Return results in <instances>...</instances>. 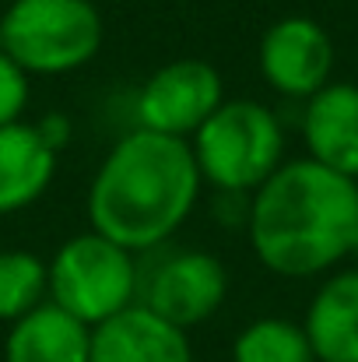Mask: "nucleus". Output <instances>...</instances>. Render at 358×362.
I'll list each match as a JSON object with an SVG mask.
<instances>
[{
    "label": "nucleus",
    "mask_w": 358,
    "mask_h": 362,
    "mask_svg": "<svg viewBox=\"0 0 358 362\" xmlns=\"http://www.w3.org/2000/svg\"><path fill=\"white\" fill-rule=\"evenodd\" d=\"M201 169L190 141L133 127L106 151L88 187V222L130 253L169 243L193 215Z\"/></svg>",
    "instance_id": "nucleus-1"
},
{
    "label": "nucleus",
    "mask_w": 358,
    "mask_h": 362,
    "mask_svg": "<svg viewBox=\"0 0 358 362\" xmlns=\"http://www.w3.org/2000/svg\"><path fill=\"white\" fill-rule=\"evenodd\" d=\"M358 180L313 158L285 162L253 197L246 236L256 260L281 278H313L352 257Z\"/></svg>",
    "instance_id": "nucleus-2"
},
{
    "label": "nucleus",
    "mask_w": 358,
    "mask_h": 362,
    "mask_svg": "<svg viewBox=\"0 0 358 362\" xmlns=\"http://www.w3.org/2000/svg\"><path fill=\"white\" fill-rule=\"evenodd\" d=\"M201 180L218 194H256L285 165L281 117L256 99H225L190 137Z\"/></svg>",
    "instance_id": "nucleus-3"
},
{
    "label": "nucleus",
    "mask_w": 358,
    "mask_h": 362,
    "mask_svg": "<svg viewBox=\"0 0 358 362\" xmlns=\"http://www.w3.org/2000/svg\"><path fill=\"white\" fill-rule=\"evenodd\" d=\"M102 14L92 0H11L0 14V49L28 78L88 67L102 49Z\"/></svg>",
    "instance_id": "nucleus-4"
},
{
    "label": "nucleus",
    "mask_w": 358,
    "mask_h": 362,
    "mask_svg": "<svg viewBox=\"0 0 358 362\" xmlns=\"http://www.w3.org/2000/svg\"><path fill=\"white\" fill-rule=\"evenodd\" d=\"M46 271H49V303H56L85 327H99L102 320L137 303V278H141L137 253L99 236L95 229L71 236L53 253Z\"/></svg>",
    "instance_id": "nucleus-5"
},
{
    "label": "nucleus",
    "mask_w": 358,
    "mask_h": 362,
    "mask_svg": "<svg viewBox=\"0 0 358 362\" xmlns=\"http://www.w3.org/2000/svg\"><path fill=\"white\" fill-rule=\"evenodd\" d=\"M229 296V267L211 250H172L155 260H141L137 303L162 320L190 331L208 324Z\"/></svg>",
    "instance_id": "nucleus-6"
},
{
    "label": "nucleus",
    "mask_w": 358,
    "mask_h": 362,
    "mask_svg": "<svg viewBox=\"0 0 358 362\" xmlns=\"http://www.w3.org/2000/svg\"><path fill=\"white\" fill-rule=\"evenodd\" d=\"M225 103V81L208 60H169L137 92L133 117L141 130L190 141Z\"/></svg>",
    "instance_id": "nucleus-7"
},
{
    "label": "nucleus",
    "mask_w": 358,
    "mask_h": 362,
    "mask_svg": "<svg viewBox=\"0 0 358 362\" xmlns=\"http://www.w3.org/2000/svg\"><path fill=\"white\" fill-rule=\"evenodd\" d=\"M334 39L330 32L306 18V14H288L278 18L263 35H260V49H256V64L263 81L295 103L313 99L320 88H327L334 81Z\"/></svg>",
    "instance_id": "nucleus-8"
},
{
    "label": "nucleus",
    "mask_w": 358,
    "mask_h": 362,
    "mask_svg": "<svg viewBox=\"0 0 358 362\" xmlns=\"http://www.w3.org/2000/svg\"><path fill=\"white\" fill-rule=\"evenodd\" d=\"M88 362H193L190 334L133 303L92 327Z\"/></svg>",
    "instance_id": "nucleus-9"
},
{
    "label": "nucleus",
    "mask_w": 358,
    "mask_h": 362,
    "mask_svg": "<svg viewBox=\"0 0 358 362\" xmlns=\"http://www.w3.org/2000/svg\"><path fill=\"white\" fill-rule=\"evenodd\" d=\"M302 141L306 158L358 180V85L330 81L302 103Z\"/></svg>",
    "instance_id": "nucleus-10"
},
{
    "label": "nucleus",
    "mask_w": 358,
    "mask_h": 362,
    "mask_svg": "<svg viewBox=\"0 0 358 362\" xmlns=\"http://www.w3.org/2000/svg\"><path fill=\"white\" fill-rule=\"evenodd\" d=\"M56 151L39 137L35 123L0 127V218L32 208L56 176Z\"/></svg>",
    "instance_id": "nucleus-11"
},
{
    "label": "nucleus",
    "mask_w": 358,
    "mask_h": 362,
    "mask_svg": "<svg viewBox=\"0 0 358 362\" xmlns=\"http://www.w3.org/2000/svg\"><path fill=\"white\" fill-rule=\"evenodd\" d=\"M302 327L316 362H358V267L330 274L313 292Z\"/></svg>",
    "instance_id": "nucleus-12"
},
{
    "label": "nucleus",
    "mask_w": 358,
    "mask_h": 362,
    "mask_svg": "<svg viewBox=\"0 0 358 362\" xmlns=\"http://www.w3.org/2000/svg\"><path fill=\"white\" fill-rule=\"evenodd\" d=\"M88 352L92 327L49 299L14 320L4 341V362H88Z\"/></svg>",
    "instance_id": "nucleus-13"
},
{
    "label": "nucleus",
    "mask_w": 358,
    "mask_h": 362,
    "mask_svg": "<svg viewBox=\"0 0 358 362\" xmlns=\"http://www.w3.org/2000/svg\"><path fill=\"white\" fill-rule=\"evenodd\" d=\"M232 362H316V356L302 324L285 317H260L236 334Z\"/></svg>",
    "instance_id": "nucleus-14"
},
{
    "label": "nucleus",
    "mask_w": 358,
    "mask_h": 362,
    "mask_svg": "<svg viewBox=\"0 0 358 362\" xmlns=\"http://www.w3.org/2000/svg\"><path fill=\"white\" fill-rule=\"evenodd\" d=\"M49 299L46 260L32 250H0V324H14Z\"/></svg>",
    "instance_id": "nucleus-15"
},
{
    "label": "nucleus",
    "mask_w": 358,
    "mask_h": 362,
    "mask_svg": "<svg viewBox=\"0 0 358 362\" xmlns=\"http://www.w3.org/2000/svg\"><path fill=\"white\" fill-rule=\"evenodd\" d=\"M28 74L0 49V127L7 123H18L28 110Z\"/></svg>",
    "instance_id": "nucleus-16"
},
{
    "label": "nucleus",
    "mask_w": 358,
    "mask_h": 362,
    "mask_svg": "<svg viewBox=\"0 0 358 362\" xmlns=\"http://www.w3.org/2000/svg\"><path fill=\"white\" fill-rule=\"evenodd\" d=\"M35 130H39V137L60 155L67 144H71V137H74V123L67 113H46L42 120L35 123Z\"/></svg>",
    "instance_id": "nucleus-17"
},
{
    "label": "nucleus",
    "mask_w": 358,
    "mask_h": 362,
    "mask_svg": "<svg viewBox=\"0 0 358 362\" xmlns=\"http://www.w3.org/2000/svg\"><path fill=\"white\" fill-rule=\"evenodd\" d=\"M352 257L358 260V233H355V243H352Z\"/></svg>",
    "instance_id": "nucleus-18"
}]
</instances>
